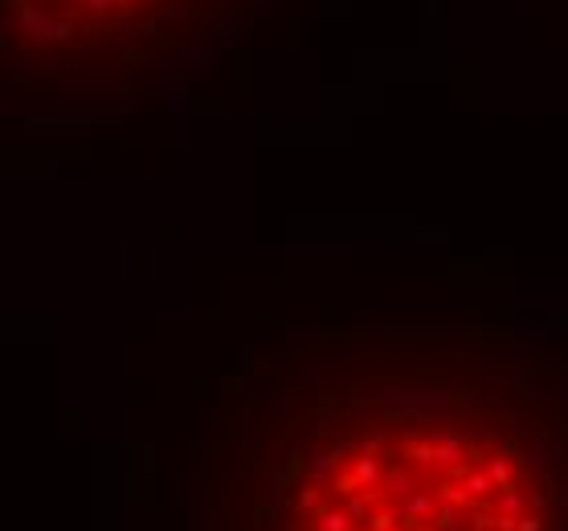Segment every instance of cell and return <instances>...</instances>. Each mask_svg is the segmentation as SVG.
I'll return each instance as SVG.
<instances>
[{"label": "cell", "instance_id": "6da1fadb", "mask_svg": "<svg viewBox=\"0 0 568 531\" xmlns=\"http://www.w3.org/2000/svg\"><path fill=\"white\" fill-rule=\"evenodd\" d=\"M74 4H82L94 17H106V13H128L135 0H74ZM148 4H160V0H140V9H148Z\"/></svg>", "mask_w": 568, "mask_h": 531}]
</instances>
